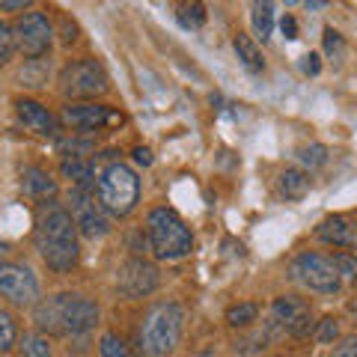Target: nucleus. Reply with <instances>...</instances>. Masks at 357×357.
Here are the masks:
<instances>
[{
	"instance_id": "obj_11",
	"label": "nucleus",
	"mask_w": 357,
	"mask_h": 357,
	"mask_svg": "<svg viewBox=\"0 0 357 357\" xmlns=\"http://www.w3.org/2000/svg\"><path fill=\"white\" fill-rule=\"evenodd\" d=\"M271 316L274 321L280 325L289 337H307V333L312 331V310L304 298H298V295H280V298H274V304H271Z\"/></svg>"
},
{
	"instance_id": "obj_2",
	"label": "nucleus",
	"mask_w": 357,
	"mask_h": 357,
	"mask_svg": "<svg viewBox=\"0 0 357 357\" xmlns=\"http://www.w3.org/2000/svg\"><path fill=\"white\" fill-rule=\"evenodd\" d=\"M33 319H36L39 331L81 337V333L93 331L98 325V304H93V301L84 295L63 292V295H51V298L39 301V304L33 307Z\"/></svg>"
},
{
	"instance_id": "obj_25",
	"label": "nucleus",
	"mask_w": 357,
	"mask_h": 357,
	"mask_svg": "<svg viewBox=\"0 0 357 357\" xmlns=\"http://www.w3.org/2000/svg\"><path fill=\"white\" fill-rule=\"evenodd\" d=\"M298 161L304 167H310V170H316V167H321L328 161V146L325 143H310V146L298 149Z\"/></svg>"
},
{
	"instance_id": "obj_9",
	"label": "nucleus",
	"mask_w": 357,
	"mask_h": 357,
	"mask_svg": "<svg viewBox=\"0 0 357 357\" xmlns=\"http://www.w3.org/2000/svg\"><path fill=\"white\" fill-rule=\"evenodd\" d=\"M15 48L24 54L30 60H39L51 51V42H54V27L45 13H27L18 18L15 24Z\"/></svg>"
},
{
	"instance_id": "obj_12",
	"label": "nucleus",
	"mask_w": 357,
	"mask_h": 357,
	"mask_svg": "<svg viewBox=\"0 0 357 357\" xmlns=\"http://www.w3.org/2000/svg\"><path fill=\"white\" fill-rule=\"evenodd\" d=\"M116 289L126 298H146L158 289V268L146 259H128L116 271Z\"/></svg>"
},
{
	"instance_id": "obj_30",
	"label": "nucleus",
	"mask_w": 357,
	"mask_h": 357,
	"mask_svg": "<svg viewBox=\"0 0 357 357\" xmlns=\"http://www.w3.org/2000/svg\"><path fill=\"white\" fill-rule=\"evenodd\" d=\"M337 337H340V321L333 319V316L321 319V325H319V331H316V340H319V342H333Z\"/></svg>"
},
{
	"instance_id": "obj_24",
	"label": "nucleus",
	"mask_w": 357,
	"mask_h": 357,
	"mask_svg": "<svg viewBox=\"0 0 357 357\" xmlns=\"http://www.w3.org/2000/svg\"><path fill=\"white\" fill-rule=\"evenodd\" d=\"M98 351H102V357H134L126 340L116 337V333H105V337L98 340Z\"/></svg>"
},
{
	"instance_id": "obj_19",
	"label": "nucleus",
	"mask_w": 357,
	"mask_h": 357,
	"mask_svg": "<svg viewBox=\"0 0 357 357\" xmlns=\"http://www.w3.org/2000/svg\"><path fill=\"white\" fill-rule=\"evenodd\" d=\"M60 170L66 178H72L75 188H93V164L89 161H81L77 155H72L60 164Z\"/></svg>"
},
{
	"instance_id": "obj_6",
	"label": "nucleus",
	"mask_w": 357,
	"mask_h": 357,
	"mask_svg": "<svg viewBox=\"0 0 357 357\" xmlns=\"http://www.w3.org/2000/svg\"><path fill=\"white\" fill-rule=\"evenodd\" d=\"M289 271H292V277L304 289L319 292V295H337L342 286V277L337 271V265H333V259L325 253H316V250L298 253L292 265H289Z\"/></svg>"
},
{
	"instance_id": "obj_35",
	"label": "nucleus",
	"mask_w": 357,
	"mask_h": 357,
	"mask_svg": "<svg viewBox=\"0 0 357 357\" xmlns=\"http://www.w3.org/2000/svg\"><path fill=\"white\" fill-rule=\"evenodd\" d=\"M134 161L143 164V167H149L152 164V152L146 146H137V149H134Z\"/></svg>"
},
{
	"instance_id": "obj_18",
	"label": "nucleus",
	"mask_w": 357,
	"mask_h": 357,
	"mask_svg": "<svg viewBox=\"0 0 357 357\" xmlns=\"http://www.w3.org/2000/svg\"><path fill=\"white\" fill-rule=\"evenodd\" d=\"M310 191V176L304 170H283L280 173V194L286 199H304Z\"/></svg>"
},
{
	"instance_id": "obj_14",
	"label": "nucleus",
	"mask_w": 357,
	"mask_h": 357,
	"mask_svg": "<svg viewBox=\"0 0 357 357\" xmlns=\"http://www.w3.org/2000/svg\"><path fill=\"white\" fill-rule=\"evenodd\" d=\"M15 114L21 119V126L36 131V134H45V137H54L60 128H57V116L51 114L45 105L33 102V98H18L15 102Z\"/></svg>"
},
{
	"instance_id": "obj_36",
	"label": "nucleus",
	"mask_w": 357,
	"mask_h": 357,
	"mask_svg": "<svg viewBox=\"0 0 357 357\" xmlns=\"http://www.w3.org/2000/svg\"><path fill=\"white\" fill-rule=\"evenodd\" d=\"M194 357H218V351H215V349H206V351H199V354H194Z\"/></svg>"
},
{
	"instance_id": "obj_32",
	"label": "nucleus",
	"mask_w": 357,
	"mask_h": 357,
	"mask_svg": "<svg viewBox=\"0 0 357 357\" xmlns=\"http://www.w3.org/2000/svg\"><path fill=\"white\" fill-rule=\"evenodd\" d=\"M319 69H321V63H319V54H304V57H301V72L304 75H319Z\"/></svg>"
},
{
	"instance_id": "obj_13",
	"label": "nucleus",
	"mask_w": 357,
	"mask_h": 357,
	"mask_svg": "<svg viewBox=\"0 0 357 357\" xmlns=\"http://www.w3.org/2000/svg\"><path fill=\"white\" fill-rule=\"evenodd\" d=\"M60 119L75 131H98L105 126L122 122V114H114L107 105H96V102H69L63 107Z\"/></svg>"
},
{
	"instance_id": "obj_5",
	"label": "nucleus",
	"mask_w": 357,
	"mask_h": 357,
	"mask_svg": "<svg viewBox=\"0 0 357 357\" xmlns=\"http://www.w3.org/2000/svg\"><path fill=\"white\" fill-rule=\"evenodd\" d=\"M137 199H140L137 173L122 161L107 164L102 170V176H98V203H102V208L114 218H126L134 211Z\"/></svg>"
},
{
	"instance_id": "obj_10",
	"label": "nucleus",
	"mask_w": 357,
	"mask_h": 357,
	"mask_svg": "<svg viewBox=\"0 0 357 357\" xmlns=\"http://www.w3.org/2000/svg\"><path fill=\"white\" fill-rule=\"evenodd\" d=\"M72 218L77 223V232L86 238H105L110 232V220L93 188H72Z\"/></svg>"
},
{
	"instance_id": "obj_34",
	"label": "nucleus",
	"mask_w": 357,
	"mask_h": 357,
	"mask_svg": "<svg viewBox=\"0 0 357 357\" xmlns=\"http://www.w3.org/2000/svg\"><path fill=\"white\" fill-rule=\"evenodd\" d=\"M280 30H283V36H286V39H298V24H295V18H292V15H286V18L280 21Z\"/></svg>"
},
{
	"instance_id": "obj_17",
	"label": "nucleus",
	"mask_w": 357,
	"mask_h": 357,
	"mask_svg": "<svg viewBox=\"0 0 357 357\" xmlns=\"http://www.w3.org/2000/svg\"><path fill=\"white\" fill-rule=\"evenodd\" d=\"M232 48H236L238 60H241V66H244L248 72H253V75L265 72V57H262V51L256 48V42L248 36V33H238V36L232 39Z\"/></svg>"
},
{
	"instance_id": "obj_27",
	"label": "nucleus",
	"mask_w": 357,
	"mask_h": 357,
	"mask_svg": "<svg viewBox=\"0 0 357 357\" xmlns=\"http://www.w3.org/2000/svg\"><path fill=\"white\" fill-rule=\"evenodd\" d=\"M13 54H15V36H13V30L0 21V66H6L13 60Z\"/></svg>"
},
{
	"instance_id": "obj_29",
	"label": "nucleus",
	"mask_w": 357,
	"mask_h": 357,
	"mask_svg": "<svg viewBox=\"0 0 357 357\" xmlns=\"http://www.w3.org/2000/svg\"><path fill=\"white\" fill-rule=\"evenodd\" d=\"M325 51H328V57H333V60H340L342 51H345V42H342V36L333 27L325 30Z\"/></svg>"
},
{
	"instance_id": "obj_20",
	"label": "nucleus",
	"mask_w": 357,
	"mask_h": 357,
	"mask_svg": "<svg viewBox=\"0 0 357 357\" xmlns=\"http://www.w3.org/2000/svg\"><path fill=\"white\" fill-rule=\"evenodd\" d=\"M250 21H253L256 36H259L262 42L271 39V33H274V3H253Z\"/></svg>"
},
{
	"instance_id": "obj_31",
	"label": "nucleus",
	"mask_w": 357,
	"mask_h": 357,
	"mask_svg": "<svg viewBox=\"0 0 357 357\" xmlns=\"http://www.w3.org/2000/svg\"><path fill=\"white\" fill-rule=\"evenodd\" d=\"M333 357H357V337H345L337 349H333Z\"/></svg>"
},
{
	"instance_id": "obj_26",
	"label": "nucleus",
	"mask_w": 357,
	"mask_h": 357,
	"mask_svg": "<svg viewBox=\"0 0 357 357\" xmlns=\"http://www.w3.org/2000/svg\"><path fill=\"white\" fill-rule=\"evenodd\" d=\"M21 351L24 357H51V342L39 333H24L21 337Z\"/></svg>"
},
{
	"instance_id": "obj_28",
	"label": "nucleus",
	"mask_w": 357,
	"mask_h": 357,
	"mask_svg": "<svg viewBox=\"0 0 357 357\" xmlns=\"http://www.w3.org/2000/svg\"><path fill=\"white\" fill-rule=\"evenodd\" d=\"M331 259H333V265H337L340 277H357V256H351V253H333Z\"/></svg>"
},
{
	"instance_id": "obj_8",
	"label": "nucleus",
	"mask_w": 357,
	"mask_h": 357,
	"mask_svg": "<svg viewBox=\"0 0 357 357\" xmlns=\"http://www.w3.org/2000/svg\"><path fill=\"white\" fill-rule=\"evenodd\" d=\"M0 298L15 307H36L39 304V280L27 265L0 262Z\"/></svg>"
},
{
	"instance_id": "obj_1",
	"label": "nucleus",
	"mask_w": 357,
	"mask_h": 357,
	"mask_svg": "<svg viewBox=\"0 0 357 357\" xmlns=\"http://www.w3.org/2000/svg\"><path fill=\"white\" fill-rule=\"evenodd\" d=\"M33 244L42 256V262L54 268V271H72L77 265V223L72 218L69 208H63L57 203H42L36 215V229H33Z\"/></svg>"
},
{
	"instance_id": "obj_15",
	"label": "nucleus",
	"mask_w": 357,
	"mask_h": 357,
	"mask_svg": "<svg viewBox=\"0 0 357 357\" xmlns=\"http://www.w3.org/2000/svg\"><path fill=\"white\" fill-rule=\"evenodd\" d=\"M316 236L333 248H357V223L345 215H331L316 227Z\"/></svg>"
},
{
	"instance_id": "obj_22",
	"label": "nucleus",
	"mask_w": 357,
	"mask_h": 357,
	"mask_svg": "<svg viewBox=\"0 0 357 357\" xmlns=\"http://www.w3.org/2000/svg\"><path fill=\"white\" fill-rule=\"evenodd\" d=\"M15 340H18V328H15V319H13V312L0 307V354L13 351Z\"/></svg>"
},
{
	"instance_id": "obj_3",
	"label": "nucleus",
	"mask_w": 357,
	"mask_h": 357,
	"mask_svg": "<svg viewBox=\"0 0 357 357\" xmlns=\"http://www.w3.org/2000/svg\"><path fill=\"white\" fill-rule=\"evenodd\" d=\"M146 236L158 259H182L194 250V236L188 223L170 206H158L146 218Z\"/></svg>"
},
{
	"instance_id": "obj_4",
	"label": "nucleus",
	"mask_w": 357,
	"mask_h": 357,
	"mask_svg": "<svg viewBox=\"0 0 357 357\" xmlns=\"http://www.w3.org/2000/svg\"><path fill=\"white\" fill-rule=\"evenodd\" d=\"M182 307L173 304V301H164V304H155L146 319L140 325V342L143 351L152 357H164L173 349H178V340H182Z\"/></svg>"
},
{
	"instance_id": "obj_37",
	"label": "nucleus",
	"mask_w": 357,
	"mask_h": 357,
	"mask_svg": "<svg viewBox=\"0 0 357 357\" xmlns=\"http://www.w3.org/2000/svg\"><path fill=\"white\" fill-rule=\"evenodd\" d=\"M349 310L354 312V316H357V301H351V304H349Z\"/></svg>"
},
{
	"instance_id": "obj_23",
	"label": "nucleus",
	"mask_w": 357,
	"mask_h": 357,
	"mask_svg": "<svg viewBox=\"0 0 357 357\" xmlns=\"http://www.w3.org/2000/svg\"><path fill=\"white\" fill-rule=\"evenodd\" d=\"M178 24L188 30H199L206 24V6L203 3H185L178 6Z\"/></svg>"
},
{
	"instance_id": "obj_7",
	"label": "nucleus",
	"mask_w": 357,
	"mask_h": 357,
	"mask_svg": "<svg viewBox=\"0 0 357 357\" xmlns=\"http://www.w3.org/2000/svg\"><path fill=\"white\" fill-rule=\"evenodd\" d=\"M107 72L98 60H75L60 72V93L66 98H96L107 93Z\"/></svg>"
},
{
	"instance_id": "obj_21",
	"label": "nucleus",
	"mask_w": 357,
	"mask_h": 357,
	"mask_svg": "<svg viewBox=\"0 0 357 357\" xmlns=\"http://www.w3.org/2000/svg\"><path fill=\"white\" fill-rule=\"evenodd\" d=\"M259 316V304H253V301H241V304H232L227 310V325L229 328H248L256 321Z\"/></svg>"
},
{
	"instance_id": "obj_16",
	"label": "nucleus",
	"mask_w": 357,
	"mask_h": 357,
	"mask_svg": "<svg viewBox=\"0 0 357 357\" xmlns=\"http://www.w3.org/2000/svg\"><path fill=\"white\" fill-rule=\"evenodd\" d=\"M21 191L30 199H48L57 194V182H54L42 167H27V170L21 173Z\"/></svg>"
},
{
	"instance_id": "obj_33",
	"label": "nucleus",
	"mask_w": 357,
	"mask_h": 357,
	"mask_svg": "<svg viewBox=\"0 0 357 357\" xmlns=\"http://www.w3.org/2000/svg\"><path fill=\"white\" fill-rule=\"evenodd\" d=\"M30 3L27 0H3V3H0V13H24Z\"/></svg>"
},
{
	"instance_id": "obj_38",
	"label": "nucleus",
	"mask_w": 357,
	"mask_h": 357,
	"mask_svg": "<svg viewBox=\"0 0 357 357\" xmlns=\"http://www.w3.org/2000/svg\"><path fill=\"white\" fill-rule=\"evenodd\" d=\"M3 248H6V244H0V250H3Z\"/></svg>"
}]
</instances>
